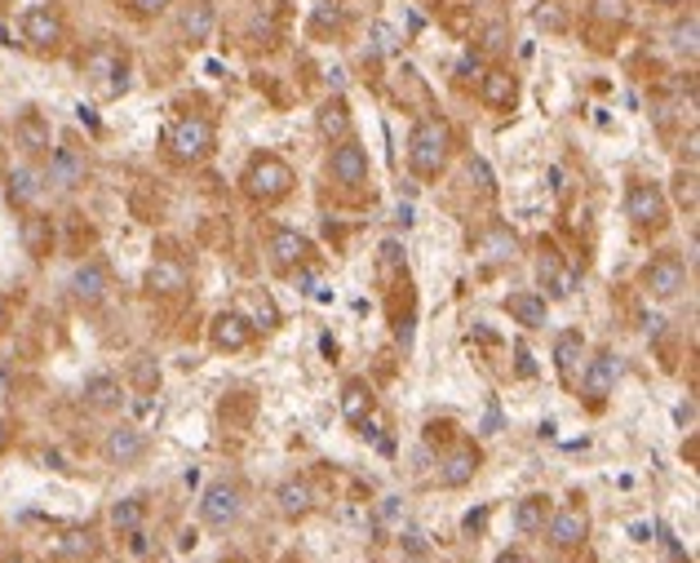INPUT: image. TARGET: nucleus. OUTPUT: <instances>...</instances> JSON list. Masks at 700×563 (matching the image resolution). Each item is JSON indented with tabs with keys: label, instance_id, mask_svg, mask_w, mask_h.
Segmentation results:
<instances>
[{
	"label": "nucleus",
	"instance_id": "f257e3e1",
	"mask_svg": "<svg viewBox=\"0 0 700 563\" xmlns=\"http://www.w3.org/2000/svg\"><path fill=\"white\" fill-rule=\"evenodd\" d=\"M448 142H453V134H448L444 120H435V116L417 120V125H413V138H409V160H413V169H417L422 178L444 173V164H448Z\"/></svg>",
	"mask_w": 700,
	"mask_h": 563
},
{
	"label": "nucleus",
	"instance_id": "f03ea898",
	"mask_svg": "<svg viewBox=\"0 0 700 563\" xmlns=\"http://www.w3.org/2000/svg\"><path fill=\"white\" fill-rule=\"evenodd\" d=\"M293 169L279 160V156H253V164H248V173H244V191L253 195V200H262V204H275V200H284L288 191H293Z\"/></svg>",
	"mask_w": 700,
	"mask_h": 563
},
{
	"label": "nucleus",
	"instance_id": "7ed1b4c3",
	"mask_svg": "<svg viewBox=\"0 0 700 563\" xmlns=\"http://www.w3.org/2000/svg\"><path fill=\"white\" fill-rule=\"evenodd\" d=\"M19 32H23V41H28L32 50H59V45L67 41V23H63V14H59L54 6H32V10H23Z\"/></svg>",
	"mask_w": 700,
	"mask_h": 563
},
{
	"label": "nucleus",
	"instance_id": "20e7f679",
	"mask_svg": "<svg viewBox=\"0 0 700 563\" xmlns=\"http://www.w3.org/2000/svg\"><path fill=\"white\" fill-rule=\"evenodd\" d=\"M213 125L204 120V116H182L173 129H169V147H173V156L182 160V164H195V160H204L209 151H213Z\"/></svg>",
	"mask_w": 700,
	"mask_h": 563
},
{
	"label": "nucleus",
	"instance_id": "39448f33",
	"mask_svg": "<svg viewBox=\"0 0 700 563\" xmlns=\"http://www.w3.org/2000/svg\"><path fill=\"white\" fill-rule=\"evenodd\" d=\"M50 156V164H45V187H54V191H76L85 178H89V160L76 151V147H50L45 151Z\"/></svg>",
	"mask_w": 700,
	"mask_h": 563
},
{
	"label": "nucleus",
	"instance_id": "423d86ee",
	"mask_svg": "<svg viewBox=\"0 0 700 563\" xmlns=\"http://www.w3.org/2000/svg\"><path fill=\"white\" fill-rule=\"evenodd\" d=\"M643 285H647L651 298H678L682 285H687V266H682V257H678V253H660V257L643 270Z\"/></svg>",
	"mask_w": 700,
	"mask_h": 563
},
{
	"label": "nucleus",
	"instance_id": "0eeeda50",
	"mask_svg": "<svg viewBox=\"0 0 700 563\" xmlns=\"http://www.w3.org/2000/svg\"><path fill=\"white\" fill-rule=\"evenodd\" d=\"M625 217L638 226H660L665 222V191L656 182H634L625 195Z\"/></svg>",
	"mask_w": 700,
	"mask_h": 563
},
{
	"label": "nucleus",
	"instance_id": "6e6552de",
	"mask_svg": "<svg viewBox=\"0 0 700 563\" xmlns=\"http://www.w3.org/2000/svg\"><path fill=\"white\" fill-rule=\"evenodd\" d=\"M240 506H244V497H240L235 484H213V488L204 492V501H200V519H204L209 528H231V523L240 519Z\"/></svg>",
	"mask_w": 700,
	"mask_h": 563
},
{
	"label": "nucleus",
	"instance_id": "1a4fd4ad",
	"mask_svg": "<svg viewBox=\"0 0 700 563\" xmlns=\"http://www.w3.org/2000/svg\"><path fill=\"white\" fill-rule=\"evenodd\" d=\"M328 169H332L337 182L360 187V182H369V151L356 138H341L337 151H332V160H328Z\"/></svg>",
	"mask_w": 700,
	"mask_h": 563
},
{
	"label": "nucleus",
	"instance_id": "9d476101",
	"mask_svg": "<svg viewBox=\"0 0 700 563\" xmlns=\"http://www.w3.org/2000/svg\"><path fill=\"white\" fill-rule=\"evenodd\" d=\"M616 378H621V360H616L612 351H603V355H594V360H590V369H585V378H581V395L598 408V404L612 395Z\"/></svg>",
	"mask_w": 700,
	"mask_h": 563
},
{
	"label": "nucleus",
	"instance_id": "9b49d317",
	"mask_svg": "<svg viewBox=\"0 0 700 563\" xmlns=\"http://www.w3.org/2000/svg\"><path fill=\"white\" fill-rule=\"evenodd\" d=\"M103 457H107L112 466H134V461L147 457V435H142L138 426H116V431L103 439Z\"/></svg>",
	"mask_w": 700,
	"mask_h": 563
},
{
	"label": "nucleus",
	"instance_id": "f8f14e48",
	"mask_svg": "<svg viewBox=\"0 0 700 563\" xmlns=\"http://www.w3.org/2000/svg\"><path fill=\"white\" fill-rule=\"evenodd\" d=\"M590 537V514H585V506H568V510H559L554 519H550V545L554 550H572V545H581Z\"/></svg>",
	"mask_w": 700,
	"mask_h": 563
},
{
	"label": "nucleus",
	"instance_id": "ddd939ff",
	"mask_svg": "<svg viewBox=\"0 0 700 563\" xmlns=\"http://www.w3.org/2000/svg\"><path fill=\"white\" fill-rule=\"evenodd\" d=\"M89 81L112 98V94H125V59L116 50H94L89 54Z\"/></svg>",
	"mask_w": 700,
	"mask_h": 563
},
{
	"label": "nucleus",
	"instance_id": "4468645a",
	"mask_svg": "<svg viewBox=\"0 0 700 563\" xmlns=\"http://www.w3.org/2000/svg\"><path fill=\"white\" fill-rule=\"evenodd\" d=\"M310 257V240L301 235V231H293V226H275L271 231V262L279 266V270H293V266H301Z\"/></svg>",
	"mask_w": 700,
	"mask_h": 563
},
{
	"label": "nucleus",
	"instance_id": "2eb2a0df",
	"mask_svg": "<svg viewBox=\"0 0 700 563\" xmlns=\"http://www.w3.org/2000/svg\"><path fill=\"white\" fill-rule=\"evenodd\" d=\"M14 142H19L28 156H45V151L54 147V129H50V120H45L41 111H23V116L14 120Z\"/></svg>",
	"mask_w": 700,
	"mask_h": 563
},
{
	"label": "nucleus",
	"instance_id": "dca6fc26",
	"mask_svg": "<svg viewBox=\"0 0 700 563\" xmlns=\"http://www.w3.org/2000/svg\"><path fill=\"white\" fill-rule=\"evenodd\" d=\"M72 294H76V302L98 307V302L107 298V266H103V262L76 266V275H72Z\"/></svg>",
	"mask_w": 700,
	"mask_h": 563
},
{
	"label": "nucleus",
	"instance_id": "f3484780",
	"mask_svg": "<svg viewBox=\"0 0 700 563\" xmlns=\"http://www.w3.org/2000/svg\"><path fill=\"white\" fill-rule=\"evenodd\" d=\"M213 347L218 351H244L248 342H253V325L244 320V316H235V311H222L218 320H213Z\"/></svg>",
	"mask_w": 700,
	"mask_h": 563
},
{
	"label": "nucleus",
	"instance_id": "a211bd4d",
	"mask_svg": "<svg viewBox=\"0 0 700 563\" xmlns=\"http://www.w3.org/2000/svg\"><path fill=\"white\" fill-rule=\"evenodd\" d=\"M147 289L160 294V298H178L187 289V266L173 262V257H160L151 270H147Z\"/></svg>",
	"mask_w": 700,
	"mask_h": 563
},
{
	"label": "nucleus",
	"instance_id": "6ab92c4d",
	"mask_svg": "<svg viewBox=\"0 0 700 563\" xmlns=\"http://www.w3.org/2000/svg\"><path fill=\"white\" fill-rule=\"evenodd\" d=\"M10 204L14 209H32L41 195H45V178H41V169H32V164H19L14 173H10Z\"/></svg>",
	"mask_w": 700,
	"mask_h": 563
},
{
	"label": "nucleus",
	"instance_id": "aec40b11",
	"mask_svg": "<svg viewBox=\"0 0 700 563\" xmlns=\"http://www.w3.org/2000/svg\"><path fill=\"white\" fill-rule=\"evenodd\" d=\"M537 279L554 294V298H572V289H576V275L572 270H563V262H559V253L554 248H545L541 253V262H537Z\"/></svg>",
	"mask_w": 700,
	"mask_h": 563
},
{
	"label": "nucleus",
	"instance_id": "412c9836",
	"mask_svg": "<svg viewBox=\"0 0 700 563\" xmlns=\"http://www.w3.org/2000/svg\"><path fill=\"white\" fill-rule=\"evenodd\" d=\"M475 475H479V453H475L470 444H462V448L439 466V484H444V488H466Z\"/></svg>",
	"mask_w": 700,
	"mask_h": 563
},
{
	"label": "nucleus",
	"instance_id": "4be33fe9",
	"mask_svg": "<svg viewBox=\"0 0 700 563\" xmlns=\"http://www.w3.org/2000/svg\"><path fill=\"white\" fill-rule=\"evenodd\" d=\"M581 355H585V338L581 333H559V342H554V369H559V378L572 386L576 382V369H581Z\"/></svg>",
	"mask_w": 700,
	"mask_h": 563
},
{
	"label": "nucleus",
	"instance_id": "5701e85b",
	"mask_svg": "<svg viewBox=\"0 0 700 563\" xmlns=\"http://www.w3.org/2000/svg\"><path fill=\"white\" fill-rule=\"evenodd\" d=\"M85 404H89V408H98V413H112V408H120V404H125V395H120V382H116L112 373H94V378L85 382Z\"/></svg>",
	"mask_w": 700,
	"mask_h": 563
},
{
	"label": "nucleus",
	"instance_id": "b1692460",
	"mask_svg": "<svg viewBox=\"0 0 700 563\" xmlns=\"http://www.w3.org/2000/svg\"><path fill=\"white\" fill-rule=\"evenodd\" d=\"M98 554V537L89 528H72L54 541V559H67V563H81V559H94Z\"/></svg>",
	"mask_w": 700,
	"mask_h": 563
},
{
	"label": "nucleus",
	"instance_id": "393cba45",
	"mask_svg": "<svg viewBox=\"0 0 700 563\" xmlns=\"http://www.w3.org/2000/svg\"><path fill=\"white\" fill-rule=\"evenodd\" d=\"M341 417L346 422H369L373 417V391H369V382H346V391H341Z\"/></svg>",
	"mask_w": 700,
	"mask_h": 563
},
{
	"label": "nucleus",
	"instance_id": "a878e982",
	"mask_svg": "<svg viewBox=\"0 0 700 563\" xmlns=\"http://www.w3.org/2000/svg\"><path fill=\"white\" fill-rule=\"evenodd\" d=\"M515 98H519V81H515L510 72H488V76H484V103H488L492 111H510Z\"/></svg>",
	"mask_w": 700,
	"mask_h": 563
},
{
	"label": "nucleus",
	"instance_id": "bb28decb",
	"mask_svg": "<svg viewBox=\"0 0 700 563\" xmlns=\"http://www.w3.org/2000/svg\"><path fill=\"white\" fill-rule=\"evenodd\" d=\"M506 311H510L523 329H545V298H537V294H510V298H506Z\"/></svg>",
	"mask_w": 700,
	"mask_h": 563
},
{
	"label": "nucleus",
	"instance_id": "cd10ccee",
	"mask_svg": "<svg viewBox=\"0 0 700 563\" xmlns=\"http://www.w3.org/2000/svg\"><path fill=\"white\" fill-rule=\"evenodd\" d=\"M319 134H324L328 142L350 138V111H346V103H341V98H328V103L319 107Z\"/></svg>",
	"mask_w": 700,
	"mask_h": 563
},
{
	"label": "nucleus",
	"instance_id": "c85d7f7f",
	"mask_svg": "<svg viewBox=\"0 0 700 563\" xmlns=\"http://www.w3.org/2000/svg\"><path fill=\"white\" fill-rule=\"evenodd\" d=\"M545 519H550V497H541V492L523 497V501H519V510H515L519 532H545Z\"/></svg>",
	"mask_w": 700,
	"mask_h": 563
},
{
	"label": "nucleus",
	"instance_id": "c756f323",
	"mask_svg": "<svg viewBox=\"0 0 700 563\" xmlns=\"http://www.w3.org/2000/svg\"><path fill=\"white\" fill-rule=\"evenodd\" d=\"M479 253H484L488 262H515V253H519V240H515L506 226H492V231H484V240H479Z\"/></svg>",
	"mask_w": 700,
	"mask_h": 563
},
{
	"label": "nucleus",
	"instance_id": "7c9ffc66",
	"mask_svg": "<svg viewBox=\"0 0 700 563\" xmlns=\"http://www.w3.org/2000/svg\"><path fill=\"white\" fill-rule=\"evenodd\" d=\"M310 484L306 479H288V484H279V510L288 514V519H301V514H310Z\"/></svg>",
	"mask_w": 700,
	"mask_h": 563
},
{
	"label": "nucleus",
	"instance_id": "2f4dec72",
	"mask_svg": "<svg viewBox=\"0 0 700 563\" xmlns=\"http://www.w3.org/2000/svg\"><path fill=\"white\" fill-rule=\"evenodd\" d=\"M209 32H213V6L209 0H195V6L182 10V36L187 41H209Z\"/></svg>",
	"mask_w": 700,
	"mask_h": 563
},
{
	"label": "nucleus",
	"instance_id": "473e14b6",
	"mask_svg": "<svg viewBox=\"0 0 700 563\" xmlns=\"http://www.w3.org/2000/svg\"><path fill=\"white\" fill-rule=\"evenodd\" d=\"M50 240H54L50 217H41V213L23 217V244H28V253H32V257H45V253H50Z\"/></svg>",
	"mask_w": 700,
	"mask_h": 563
},
{
	"label": "nucleus",
	"instance_id": "72a5a7b5",
	"mask_svg": "<svg viewBox=\"0 0 700 563\" xmlns=\"http://www.w3.org/2000/svg\"><path fill=\"white\" fill-rule=\"evenodd\" d=\"M142 519H147V501H142V497H125V501L112 506V523H116L120 532L142 528Z\"/></svg>",
	"mask_w": 700,
	"mask_h": 563
},
{
	"label": "nucleus",
	"instance_id": "f704fd0d",
	"mask_svg": "<svg viewBox=\"0 0 700 563\" xmlns=\"http://www.w3.org/2000/svg\"><path fill=\"white\" fill-rule=\"evenodd\" d=\"M129 378H134V386H138L142 395H151V391L160 386V364H156L151 355H134V364H129Z\"/></svg>",
	"mask_w": 700,
	"mask_h": 563
},
{
	"label": "nucleus",
	"instance_id": "c9c22d12",
	"mask_svg": "<svg viewBox=\"0 0 700 563\" xmlns=\"http://www.w3.org/2000/svg\"><path fill=\"white\" fill-rule=\"evenodd\" d=\"M696 36H700V23H696V14L678 19V28H674V50H678V54H687V59H696Z\"/></svg>",
	"mask_w": 700,
	"mask_h": 563
},
{
	"label": "nucleus",
	"instance_id": "e433bc0d",
	"mask_svg": "<svg viewBox=\"0 0 700 563\" xmlns=\"http://www.w3.org/2000/svg\"><path fill=\"white\" fill-rule=\"evenodd\" d=\"M537 28H545V32H563V28H568V14L554 6V0H541V6H537Z\"/></svg>",
	"mask_w": 700,
	"mask_h": 563
},
{
	"label": "nucleus",
	"instance_id": "4c0bfd02",
	"mask_svg": "<svg viewBox=\"0 0 700 563\" xmlns=\"http://www.w3.org/2000/svg\"><path fill=\"white\" fill-rule=\"evenodd\" d=\"M400 545H404V554H409V559H426V554H431L426 532H417V528H404V532H400Z\"/></svg>",
	"mask_w": 700,
	"mask_h": 563
},
{
	"label": "nucleus",
	"instance_id": "58836bf2",
	"mask_svg": "<svg viewBox=\"0 0 700 563\" xmlns=\"http://www.w3.org/2000/svg\"><path fill=\"white\" fill-rule=\"evenodd\" d=\"M506 45H510V28H506V23H492V28L484 32V50H488V54H501Z\"/></svg>",
	"mask_w": 700,
	"mask_h": 563
},
{
	"label": "nucleus",
	"instance_id": "ea45409f",
	"mask_svg": "<svg viewBox=\"0 0 700 563\" xmlns=\"http://www.w3.org/2000/svg\"><path fill=\"white\" fill-rule=\"evenodd\" d=\"M594 14L607 19V23H621L629 14V6H625V0H594Z\"/></svg>",
	"mask_w": 700,
	"mask_h": 563
},
{
	"label": "nucleus",
	"instance_id": "a19ab883",
	"mask_svg": "<svg viewBox=\"0 0 700 563\" xmlns=\"http://www.w3.org/2000/svg\"><path fill=\"white\" fill-rule=\"evenodd\" d=\"M391 50H395V32H391L386 23H373V54H378V59H386Z\"/></svg>",
	"mask_w": 700,
	"mask_h": 563
},
{
	"label": "nucleus",
	"instance_id": "79ce46f5",
	"mask_svg": "<svg viewBox=\"0 0 700 563\" xmlns=\"http://www.w3.org/2000/svg\"><path fill=\"white\" fill-rule=\"evenodd\" d=\"M462 76H466V81H475V76L484 81V59H479V54H466V59H462Z\"/></svg>",
	"mask_w": 700,
	"mask_h": 563
},
{
	"label": "nucleus",
	"instance_id": "37998d69",
	"mask_svg": "<svg viewBox=\"0 0 700 563\" xmlns=\"http://www.w3.org/2000/svg\"><path fill=\"white\" fill-rule=\"evenodd\" d=\"M400 257H404V253H400V244H395V240H386V244H382V270H395V266H400Z\"/></svg>",
	"mask_w": 700,
	"mask_h": 563
},
{
	"label": "nucleus",
	"instance_id": "c03bdc74",
	"mask_svg": "<svg viewBox=\"0 0 700 563\" xmlns=\"http://www.w3.org/2000/svg\"><path fill=\"white\" fill-rule=\"evenodd\" d=\"M515 360H519V378H537V364H532V355H528V347H523V342L515 347Z\"/></svg>",
	"mask_w": 700,
	"mask_h": 563
},
{
	"label": "nucleus",
	"instance_id": "a18cd8bd",
	"mask_svg": "<svg viewBox=\"0 0 700 563\" xmlns=\"http://www.w3.org/2000/svg\"><path fill=\"white\" fill-rule=\"evenodd\" d=\"M484 523H488V506H479V510H470V514L462 519V528H466V532H479Z\"/></svg>",
	"mask_w": 700,
	"mask_h": 563
},
{
	"label": "nucleus",
	"instance_id": "49530a36",
	"mask_svg": "<svg viewBox=\"0 0 700 563\" xmlns=\"http://www.w3.org/2000/svg\"><path fill=\"white\" fill-rule=\"evenodd\" d=\"M470 173H475V178L484 182V191H492V187H497V182H492V169H488L484 160H470Z\"/></svg>",
	"mask_w": 700,
	"mask_h": 563
},
{
	"label": "nucleus",
	"instance_id": "de8ad7c7",
	"mask_svg": "<svg viewBox=\"0 0 700 563\" xmlns=\"http://www.w3.org/2000/svg\"><path fill=\"white\" fill-rule=\"evenodd\" d=\"M678 200H682V204H696V178H691V173L678 178Z\"/></svg>",
	"mask_w": 700,
	"mask_h": 563
},
{
	"label": "nucleus",
	"instance_id": "09e8293b",
	"mask_svg": "<svg viewBox=\"0 0 700 563\" xmlns=\"http://www.w3.org/2000/svg\"><path fill=\"white\" fill-rule=\"evenodd\" d=\"M129 6H134L138 14H160V10L169 6V0H129Z\"/></svg>",
	"mask_w": 700,
	"mask_h": 563
},
{
	"label": "nucleus",
	"instance_id": "8fccbe9b",
	"mask_svg": "<svg viewBox=\"0 0 700 563\" xmlns=\"http://www.w3.org/2000/svg\"><path fill=\"white\" fill-rule=\"evenodd\" d=\"M382 519H400V497H386V501H382Z\"/></svg>",
	"mask_w": 700,
	"mask_h": 563
},
{
	"label": "nucleus",
	"instance_id": "3c124183",
	"mask_svg": "<svg viewBox=\"0 0 700 563\" xmlns=\"http://www.w3.org/2000/svg\"><path fill=\"white\" fill-rule=\"evenodd\" d=\"M297 285H301V294H315V275H310V270H301V275H297Z\"/></svg>",
	"mask_w": 700,
	"mask_h": 563
},
{
	"label": "nucleus",
	"instance_id": "603ef678",
	"mask_svg": "<svg viewBox=\"0 0 700 563\" xmlns=\"http://www.w3.org/2000/svg\"><path fill=\"white\" fill-rule=\"evenodd\" d=\"M10 435H14V431H10V422H6V417H0V453H6V448H10Z\"/></svg>",
	"mask_w": 700,
	"mask_h": 563
},
{
	"label": "nucleus",
	"instance_id": "864d4df0",
	"mask_svg": "<svg viewBox=\"0 0 700 563\" xmlns=\"http://www.w3.org/2000/svg\"><path fill=\"white\" fill-rule=\"evenodd\" d=\"M6 329H10V302L0 298V333H6Z\"/></svg>",
	"mask_w": 700,
	"mask_h": 563
},
{
	"label": "nucleus",
	"instance_id": "5fc2aeb1",
	"mask_svg": "<svg viewBox=\"0 0 700 563\" xmlns=\"http://www.w3.org/2000/svg\"><path fill=\"white\" fill-rule=\"evenodd\" d=\"M497 563H528V559H523V554H519V550H510V554H501V559H497Z\"/></svg>",
	"mask_w": 700,
	"mask_h": 563
},
{
	"label": "nucleus",
	"instance_id": "6e6d98bb",
	"mask_svg": "<svg viewBox=\"0 0 700 563\" xmlns=\"http://www.w3.org/2000/svg\"><path fill=\"white\" fill-rule=\"evenodd\" d=\"M10 563H23V559H19V554H14V559H10Z\"/></svg>",
	"mask_w": 700,
	"mask_h": 563
},
{
	"label": "nucleus",
	"instance_id": "4d7b16f0",
	"mask_svg": "<svg viewBox=\"0 0 700 563\" xmlns=\"http://www.w3.org/2000/svg\"><path fill=\"white\" fill-rule=\"evenodd\" d=\"M660 6H674V0H660Z\"/></svg>",
	"mask_w": 700,
	"mask_h": 563
}]
</instances>
